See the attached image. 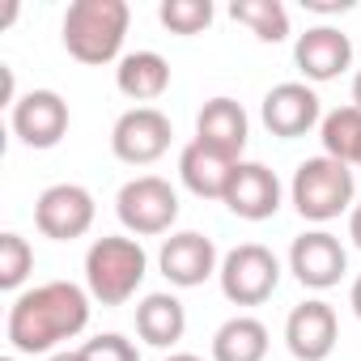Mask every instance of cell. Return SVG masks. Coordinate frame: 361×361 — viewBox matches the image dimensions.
Instances as JSON below:
<instances>
[{"label": "cell", "mask_w": 361, "mask_h": 361, "mask_svg": "<svg viewBox=\"0 0 361 361\" xmlns=\"http://www.w3.org/2000/svg\"><path fill=\"white\" fill-rule=\"evenodd\" d=\"M85 323H90V289H81L73 281H47V285H35L13 298L5 336H9L13 353L39 357V353H51L56 344L81 336Z\"/></svg>", "instance_id": "6da1fadb"}, {"label": "cell", "mask_w": 361, "mask_h": 361, "mask_svg": "<svg viewBox=\"0 0 361 361\" xmlns=\"http://www.w3.org/2000/svg\"><path fill=\"white\" fill-rule=\"evenodd\" d=\"M132 9L123 0H73L64 13V47L81 64H111L123 47Z\"/></svg>", "instance_id": "7a4b0ae2"}, {"label": "cell", "mask_w": 361, "mask_h": 361, "mask_svg": "<svg viewBox=\"0 0 361 361\" xmlns=\"http://www.w3.org/2000/svg\"><path fill=\"white\" fill-rule=\"evenodd\" d=\"M145 272H149V255L136 238L106 234L94 238V247L85 251V289L102 306H123L145 285Z\"/></svg>", "instance_id": "3957f363"}, {"label": "cell", "mask_w": 361, "mask_h": 361, "mask_svg": "<svg viewBox=\"0 0 361 361\" xmlns=\"http://www.w3.org/2000/svg\"><path fill=\"white\" fill-rule=\"evenodd\" d=\"M293 209L306 217V221H336L340 213L353 209V196H357V183H353V170L327 153L319 157H306L298 170H293Z\"/></svg>", "instance_id": "277c9868"}, {"label": "cell", "mask_w": 361, "mask_h": 361, "mask_svg": "<svg viewBox=\"0 0 361 361\" xmlns=\"http://www.w3.org/2000/svg\"><path fill=\"white\" fill-rule=\"evenodd\" d=\"M115 213H119L123 230H132L136 238H153L178 221V192L157 174H140V178H128L119 188Z\"/></svg>", "instance_id": "5b68a950"}, {"label": "cell", "mask_w": 361, "mask_h": 361, "mask_svg": "<svg viewBox=\"0 0 361 361\" xmlns=\"http://www.w3.org/2000/svg\"><path fill=\"white\" fill-rule=\"evenodd\" d=\"M221 293L234 306H259L281 285V259L264 243H243L221 259Z\"/></svg>", "instance_id": "8992f818"}, {"label": "cell", "mask_w": 361, "mask_h": 361, "mask_svg": "<svg viewBox=\"0 0 361 361\" xmlns=\"http://www.w3.org/2000/svg\"><path fill=\"white\" fill-rule=\"evenodd\" d=\"M170 136H174V128H170V119L157 106H132V111H123L115 119L111 149L128 166H153L170 149Z\"/></svg>", "instance_id": "52a82bcc"}, {"label": "cell", "mask_w": 361, "mask_h": 361, "mask_svg": "<svg viewBox=\"0 0 361 361\" xmlns=\"http://www.w3.org/2000/svg\"><path fill=\"white\" fill-rule=\"evenodd\" d=\"M35 226L43 238L73 243V238L90 234V226H94V196L81 183H51L35 200Z\"/></svg>", "instance_id": "ba28073f"}, {"label": "cell", "mask_w": 361, "mask_h": 361, "mask_svg": "<svg viewBox=\"0 0 361 361\" xmlns=\"http://www.w3.org/2000/svg\"><path fill=\"white\" fill-rule=\"evenodd\" d=\"M264 128L281 140H298L306 136L314 123H323V111H319V94L302 81H281L264 94Z\"/></svg>", "instance_id": "9c48e42d"}, {"label": "cell", "mask_w": 361, "mask_h": 361, "mask_svg": "<svg viewBox=\"0 0 361 361\" xmlns=\"http://www.w3.org/2000/svg\"><path fill=\"white\" fill-rule=\"evenodd\" d=\"M157 264H161V276H166L170 285H178V289H196V285H204L213 272H221V268H217V243H213L209 234H200V230L170 234V238L161 243Z\"/></svg>", "instance_id": "30bf717a"}, {"label": "cell", "mask_w": 361, "mask_h": 361, "mask_svg": "<svg viewBox=\"0 0 361 361\" xmlns=\"http://www.w3.org/2000/svg\"><path fill=\"white\" fill-rule=\"evenodd\" d=\"M13 132L30 149H56L68 132V102L56 90H30L13 102Z\"/></svg>", "instance_id": "8fae6325"}, {"label": "cell", "mask_w": 361, "mask_h": 361, "mask_svg": "<svg viewBox=\"0 0 361 361\" xmlns=\"http://www.w3.org/2000/svg\"><path fill=\"white\" fill-rule=\"evenodd\" d=\"M344 268H348V255H344L340 238L327 234V230H306L289 247V272L306 289H331V285H340Z\"/></svg>", "instance_id": "7c38bea8"}, {"label": "cell", "mask_w": 361, "mask_h": 361, "mask_svg": "<svg viewBox=\"0 0 361 361\" xmlns=\"http://www.w3.org/2000/svg\"><path fill=\"white\" fill-rule=\"evenodd\" d=\"M340 340V323H336V310L323 302V298H310V302H298L285 319V344L298 361H327L331 348Z\"/></svg>", "instance_id": "4fadbf2b"}, {"label": "cell", "mask_w": 361, "mask_h": 361, "mask_svg": "<svg viewBox=\"0 0 361 361\" xmlns=\"http://www.w3.org/2000/svg\"><path fill=\"white\" fill-rule=\"evenodd\" d=\"M221 204L243 221H268L281 209V178L264 161H238Z\"/></svg>", "instance_id": "5bb4252c"}, {"label": "cell", "mask_w": 361, "mask_h": 361, "mask_svg": "<svg viewBox=\"0 0 361 361\" xmlns=\"http://www.w3.org/2000/svg\"><path fill=\"white\" fill-rule=\"evenodd\" d=\"M293 64L302 68L306 81L323 85V81H336L348 64H353V43L344 30L336 26H314L306 30L298 43H293Z\"/></svg>", "instance_id": "9a60e30c"}, {"label": "cell", "mask_w": 361, "mask_h": 361, "mask_svg": "<svg viewBox=\"0 0 361 361\" xmlns=\"http://www.w3.org/2000/svg\"><path fill=\"white\" fill-rule=\"evenodd\" d=\"M247 136H251V123H247L243 102H234V98H209L200 106V115H196V140L200 145L217 149L230 161H243Z\"/></svg>", "instance_id": "2e32d148"}, {"label": "cell", "mask_w": 361, "mask_h": 361, "mask_svg": "<svg viewBox=\"0 0 361 361\" xmlns=\"http://www.w3.org/2000/svg\"><path fill=\"white\" fill-rule=\"evenodd\" d=\"M238 161L221 157L217 149L192 140L183 153H178V178H183V188L200 200H226V188H230V174H234Z\"/></svg>", "instance_id": "e0dca14e"}, {"label": "cell", "mask_w": 361, "mask_h": 361, "mask_svg": "<svg viewBox=\"0 0 361 361\" xmlns=\"http://www.w3.org/2000/svg\"><path fill=\"white\" fill-rule=\"evenodd\" d=\"M188 331V310L174 293H149L136 306V336L153 348H170Z\"/></svg>", "instance_id": "ac0fdd59"}, {"label": "cell", "mask_w": 361, "mask_h": 361, "mask_svg": "<svg viewBox=\"0 0 361 361\" xmlns=\"http://www.w3.org/2000/svg\"><path fill=\"white\" fill-rule=\"evenodd\" d=\"M115 85L123 98L132 102H153L170 90V64L157 56V51H132L119 60L115 68Z\"/></svg>", "instance_id": "d6986e66"}, {"label": "cell", "mask_w": 361, "mask_h": 361, "mask_svg": "<svg viewBox=\"0 0 361 361\" xmlns=\"http://www.w3.org/2000/svg\"><path fill=\"white\" fill-rule=\"evenodd\" d=\"M268 357V327L251 314H234L213 336V361H264Z\"/></svg>", "instance_id": "ffe728a7"}, {"label": "cell", "mask_w": 361, "mask_h": 361, "mask_svg": "<svg viewBox=\"0 0 361 361\" xmlns=\"http://www.w3.org/2000/svg\"><path fill=\"white\" fill-rule=\"evenodd\" d=\"M319 140H323V153L344 161V166H357L361 161V111L357 106H336L323 115L319 123Z\"/></svg>", "instance_id": "44dd1931"}, {"label": "cell", "mask_w": 361, "mask_h": 361, "mask_svg": "<svg viewBox=\"0 0 361 361\" xmlns=\"http://www.w3.org/2000/svg\"><path fill=\"white\" fill-rule=\"evenodd\" d=\"M230 18L243 22L259 43H285L289 39V9L281 0H234Z\"/></svg>", "instance_id": "7402d4cb"}, {"label": "cell", "mask_w": 361, "mask_h": 361, "mask_svg": "<svg viewBox=\"0 0 361 361\" xmlns=\"http://www.w3.org/2000/svg\"><path fill=\"white\" fill-rule=\"evenodd\" d=\"M157 18L170 35H200L213 26V0H161Z\"/></svg>", "instance_id": "603a6c76"}, {"label": "cell", "mask_w": 361, "mask_h": 361, "mask_svg": "<svg viewBox=\"0 0 361 361\" xmlns=\"http://www.w3.org/2000/svg\"><path fill=\"white\" fill-rule=\"evenodd\" d=\"M30 268H35V251H30V243L22 238V234H0V289H22V281L30 276Z\"/></svg>", "instance_id": "cb8c5ba5"}, {"label": "cell", "mask_w": 361, "mask_h": 361, "mask_svg": "<svg viewBox=\"0 0 361 361\" xmlns=\"http://www.w3.org/2000/svg\"><path fill=\"white\" fill-rule=\"evenodd\" d=\"M81 361H140V348L119 331H102L81 344Z\"/></svg>", "instance_id": "d4e9b609"}, {"label": "cell", "mask_w": 361, "mask_h": 361, "mask_svg": "<svg viewBox=\"0 0 361 361\" xmlns=\"http://www.w3.org/2000/svg\"><path fill=\"white\" fill-rule=\"evenodd\" d=\"M302 5L314 9V13H344V9H348V0H344V5H331V0H302Z\"/></svg>", "instance_id": "484cf974"}, {"label": "cell", "mask_w": 361, "mask_h": 361, "mask_svg": "<svg viewBox=\"0 0 361 361\" xmlns=\"http://www.w3.org/2000/svg\"><path fill=\"white\" fill-rule=\"evenodd\" d=\"M348 238L357 243V251H361V204L353 209V217H348Z\"/></svg>", "instance_id": "4316f807"}, {"label": "cell", "mask_w": 361, "mask_h": 361, "mask_svg": "<svg viewBox=\"0 0 361 361\" xmlns=\"http://www.w3.org/2000/svg\"><path fill=\"white\" fill-rule=\"evenodd\" d=\"M348 302H353V314L361 319V276L353 281V293H348Z\"/></svg>", "instance_id": "83f0119b"}, {"label": "cell", "mask_w": 361, "mask_h": 361, "mask_svg": "<svg viewBox=\"0 0 361 361\" xmlns=\"http://www.w3.org/2000/svg\"><path fill=\"white\" fill-rule=\"evenodd\" d=\"M47 361H81V348H64V353H51Z\"/></svg>", "instance_id": "f1b7e54d"}, {"label": "cell", "mask_w": 361, "mask_h": 361, "mask_svg": "<svg viewBox=\"0 0 361 361\" xmlns=\"http://www.w3.org/2000/svg\"><path fill=\"white\" fill-rule=\"evenodd\" d=\"M353 106H357V111H361V73H357V77H353Z\"/></svg>", "instance_id": "f546056e"}, {"label": "cell", "mask_w": 361, "mask_h": 361, "mask_svg": "<svg viewBox=\"0 0 361 361\" xmlns=\"http://www.w3.org/2000/svg\"><path fill=\"white\" fill-rule=\"evenodd\" d=\"M166 361H204V357H196V353H170Z\"/></svg>", "instance_id": "4dcf8cb0"}, {"label": "cell", "mask_w": 361, "mask_h": 361, "mask_svg": "<svg viewBox=\"0 0 361 361\" xmlns=\"http://www.w3.org/2000/svg\"><path fill=\"white\" fill-rule=\"evenodd\" d=\"M0 361H18V357H0Z\"/></svg>", "instance_id": "1f68e13d"}, {"label": "cell", "mask_w": 361, "mask_h": 361, "mask_svg": "<svg viewBox=\"0 0 361 361\" xmlns=\"http://www.w3.org/2000/svg\"><path fill=\"white\" fill-rule=\"evenodd\" d=\"M357 166H361V161H357Z\"/></svg>", "instance_id": "d6a6232c"}]
</instances>
